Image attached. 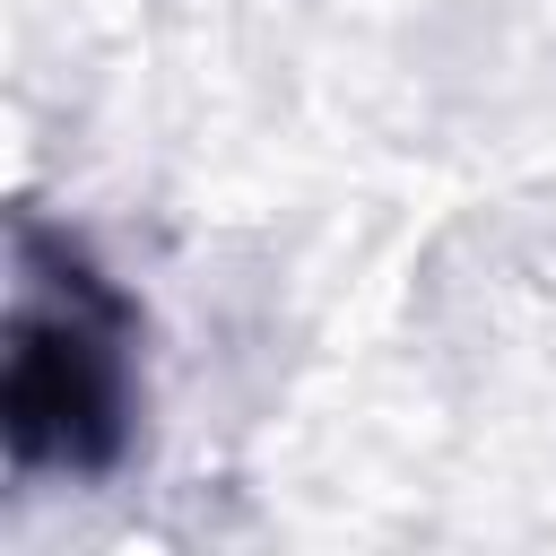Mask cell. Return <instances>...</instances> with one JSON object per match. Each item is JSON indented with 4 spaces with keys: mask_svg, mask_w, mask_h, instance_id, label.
Segmentation results:
<instances>
[{
    "mask_svg": "<svg viewBox=\"0 0 556 556\" xmlns=\"http://www.w3.org/2000/svg\"><path fill=\"white\" fill-rule=\"evenodd\" d=\"M130 321L104 295L96 269L70 252L43 269V243L26 235V287L9 313V443L17 460L104 469L122 452L130 408Z\"/></svg>",
    "mask_w": 556,
    "mask_h": 556,
    "instance_id": "1",
    "label": "cell"
}]
</instances>
